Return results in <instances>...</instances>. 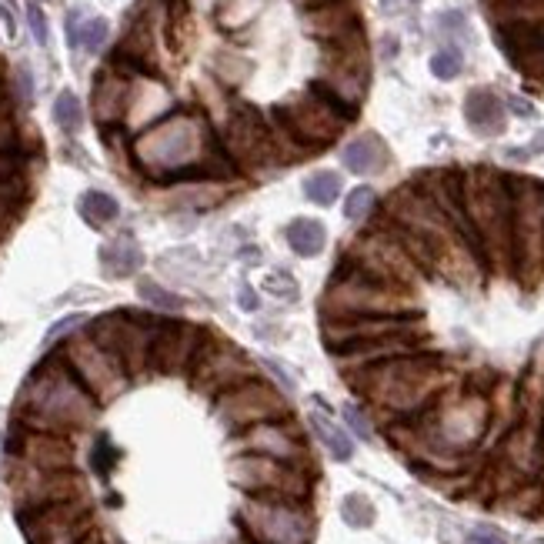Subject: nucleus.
Wrapping results in <instances>:
<instances>
[{
    "instance_id": "obj_16",
    "label": "nucleus",
    "mask_w": 544,
    "mask_h": 544,
    "mask_svg": "<svg viewBox=\"0 0 544 544\" xmlns=\"http://www.w3.org/2000/svg\"><path fill=\"white\" fill-rule=\"evenodd\" d=\"M207 331L187 321H164V328L157 331L151 361L147 368L157 374H187L197 358V351L204 348Z\"/></svg>"
},
{
    "instance_id": "obj_41",
    "label": "nucleus",
    "mask_w": 544,
    "mask_h": 544,
    "mask_svg": "<svg viewBox=\"0 0 544 544\" xmlns=\"http://www.w3.org/2000/svg\"><path fill=\"white\" fill-rule=\"evenodd\" d=\"M0 24H4L7 37L17 34V21H14V14H11V7H7V4H0Z\"/></svg>"
},
{
    "instance_id": "obj_33",
    "label": "nucleus",
    "mask_w": 544,
    "mask_h": 544,
    "mask_svg": "<svg viewBox=\"0 0 544 544\" xmlns=\"http://www.w3.org/2000/svg\"><path fill=\"white\" fill-rule=\"evenodd\" d=\"M94 471L101 474V478H107L111 474V468H114V461H117V451H114V444L107 441V438H101L94 444Z\"/></svg>"
},
{
    "instance_id": "obj_24",
    "label": "nucleus",
    "mask_w": 544,
    "mask_h": 544,
    "mask_svg": "<svg viewBox=\"0 0 544 544\" xmlns=\"http://www.w3.org/2000/svg\"><path fill=\"white\" fill-rule=\"evenodd\" d=\"M124 104H127V81H117L114 74H107L94 84V111L101 121H114L124 111Z\"/></svg>"
},
{
    "instance_id": "obj_38",
    "label": "nucleus",
    "mask_w": 544,
    "mask_h": 544,
    "mask_svg": "<svg viewBox=\"0 0 544 544\" xmlns=\"http://www.w3.org/2000/svg\"><path fill=\"white\" fill-rule=\"evenodd\" d=\"M468 544H508V541H504V534L498 528H488V524H481V528H474L468 534Z\"/></svg>"
},
{
    "instance_id": "obj_7",
    "label": "nucleus",
    "mask_w": 544,
    "mask_h": 544,
    "mask_svg": "<svg viewBox=\"0 0 544 544\" xmlns=\"http://www.w3.org/2000/svg\"><path fill=\"white\" fill-rule=\"evenodd\" d=\"M241 534L251 544H311L314 518L308 501L247 498L237 511Z\"/></svg>"
},
{
    "instance_id": "obj_12",
    "label": "nucleus",
    "mask_w": 544,
    "mask_h": 544,
    "mask_svg": "<svg viewBox=\"0 0 544 544\" xmlns=\"http://www.w3.org/2000/svg\"><path fill=\"white\" fill-rule=\"evenodd\" d=\"M187 374H191L197 391H207V394H214V398H217V394H224V391L237 388V384L251 381L254 378V364L241 348L224 344V341H217L214 334H207L204 348L197 351V358H194L191 371H187Z\"/></svg>"
},
{
    "instance_id": "obj_17",
    "label": "nucleus",
    "mask_w": 544,
    "mask_h": 544,
    "mask_svg": "<svg viewBox=\"0 0 544 544\" xmlns=\"http://www.w3.org/2000/svg\"><path fill=\"white\" fill-rule=\"evenodd\" d=\"M394 334H421V314H404V318H331L324 321V341L331 354L351 344L394 338Z\"/></svg>"
},
{
    "instance_id": "obj_15",
    "label": "nucleus",
    "mask_w": 544,
    "mask_h": 544,
    "mask_svg": "<svg viewBox=\"0 0 544 544\" xmlns=\"http://www.w3.org/2000/svg\"><path fill=\"white\" fill-rule=\"evenodd\" d=\"M234 448L241 454H264L274 461L308 464V444H304V434L291 418L254 424V428L237 434Z\"/></svg>"
},
{
    "instance_id": "obj_46",
    "label": "nucleus",
    "mask_w": 544,
    "mask_h": 544,
    "mask_svg": "<svg viewBox=\"0 0 544 544\" xmlns=\"http://www.w3.org/2000/svg\"><path fill=\"white\" fill-rule=\"evenodd\" d=\"M0 468H4V434H0Z\"/></svg>"
},
{
    "instance_id": "obj_18",
    "label": "nucleus",
    "mask_w": 544,
    "mask_h": 544,
    "mask_svg": "<svg viewBox=\"0 0 544 544\" xmlns=\"http://www.w3.org/2000/svg\"><path fill=\"white\" fill-rule=\"evenodd\" d=\"M424 334H394V338H378V341H364V344H351V348L334 351V358L341 361V368L354 374L364 368H374L381 361L401 358V354H414L424 348Z\"/></svg>"
},
{
    "instance_id": "obj_25",
    "label": "nucleus",
    "mask_w": 544,
    "mask_h": 544,
    "mask_svg": "<svg viewBox=\"0 0 544 544\" xmlns=\"http://www.w3.org/2000/svg\"><path fill=\"white\" fill-rule=\"evenodd\" d=\"M288 244H291L294 254L314 257V254L324 251V244H328V234H324L321 221H308V217H301V221H294L288 227Z\"/></svg>"
},
{
    "instance_id": "obj_19",
    "label": "nucleus",
    "mask_w": 544,
    "mask_h": 544,
    "mask_svg": "<svg viewBox=\"0 0 544 544\" xmlns=\"http://www.w3.org/2000/svg\"><path fill=\"white\" fill-rule=\"evenodd\" d=\"M464 117L481 137H498L504 131V104L491 91H471L464 101Z\"/></svg>"
},
{
    "instance_id": "obj_45",
    "label": "nucleus",
    "mask_w": 544,
    "mask_h": 544,
    "mask_svg": "<svg viewBox=\"0 0 544 544\" xmlns=\"http://www.w3.org/2000/svg\"><path fill=\"white\" fill-rule=\"evenodd\" d=\"M81 544H101V541H97V534H87V538H84Z\"/></svg>"
},
{
    "instance_id": "obj_23",
    "label": "nucleus",
    "mask_w": 544,
    "mask_h": 544,
    "mask_svg": "<svg viewBox=\"0 0 544 544\" xmlns=\"http://www.w3.org/2000/svg\"><path fill=\"white\" fill-rule=\"evenodd\" d=\"M107 34H111V27H107L104 17H87V21H81V14H71V21H67V37H71V44L84 47L87 54L101 51Z\"/></svg>"
},
{
    "instance_id": "obj_42",
    "label": "nucleus",
    "mask_w": 544,
    "mask_h": 544,
    "mask_svg": "<svg viewBox=\"0 0 544 544\" xmlns=\"http://www.w3.org/2000/svg\"><path fill=\"white\" fill-rule=\"evenodd\" d=\"M241 304H244V308H257V301H254V294H251V291H247V288L241 291Z\"/></svg>"
},
{
    "instance_id": "obj_6",
    "label": "nucleus",
    "mask_w": 544,
    "mask_h": 544,
    "mask_svg": "<svg viewBox=\"0 0 544 544\" xmlns=\"http://www.w3.org/2000/svg\"><path fill=\"white\" fill-rule=\"evenodd\" d=\"M511 184V271L534 284L544 271V187L531 181Z\"/></svg>"
},
{
    "instance_id": "obj_4",
    "label": "nucleus",
    "mask_w": 544,
    "mask_h": 544,
    "mask_svg": "<svg viewBox=\"0 0 544 544\" xmlns=\"http://www.w3.org/2000/svg\"><path fill=\"white\" fill-rule=\"evenodd\" d=\"M464 211L481 237L484 264L511 267V184L494 171H471L461 177Z\"/></svg>"
},
{
    "instance_id": "obj_39",
    "label": "nucleus",
    "mask_w": 544,
    "mask_h": 544,
    "mask_svg": "<svg viewBox=\"0 0 544 544\" xmlns=\"http://www.w3.org/2000/svg\"><path fill=\"white\" fill-rule=\"evenodd\" d=\"M264 368L271 371L274 378H278V384H281V388H284V394H291V391H294V381H291L288 374H284L281 368H278V364H274V361H264Z\"/></svg>"
},
{
    "instance_id": "obj_30",
    "label": "nucleus",
    "mask_w": 544,
    "mask_h": 544,
    "mask_svg": "<svg viewBox=\"0 0 544 544\" xmlns=\"http://www.w3.org/2000/svg\"><path fill=\"white\" fill-rule=\"evenodd\" d=\"M341 514H344V521L351 524V528H368V524L374 521V508H371V501L364 498V494H348L341 504Z\"/></svg>"
},
{
    "instance_id": "obj_34",
    "label": "nucleus",
    "mask_w": 544,
    "mask_h": 544,
    "mask_svg": "<svg viewBox=\"0 0 544 544\" xmlns=\"http://www.w3.org/2000/svg\"><path fill=\"white\" fill-rule=\"evenodd\" d=\"M264 284H267V291H271V294H278V298H288V301L298 298V284H294L291 274H281V271H274L271 278H267Z\"/></svg>"
},
{
    "instance_id": "obj_21",
    "label": "nucleus",
    "mask_w": 544,
    "mask_h": 544,
    "mask_svg": "<svg viewBox=\"0 0 544 544\" xmlns=\"http://www.w3.org/2000/svg\"><path fill=\"white\" fill-rule=\"evenodd\" d=\"M311 431L318 434V441L331 451V458L351 461L354 444H351V438H348V431L338 428V421H334L331 414L324 411V404H318V408L311 411Z\"/></svg>"
},
{
    "instance_id": "obj_32",
    "label": "nucleus",
    "mask_w": 544,
    "mask_h": 544,
    "mask_svg": "<svg viewBox=\"0 0 544 544\" xmlns=\"http://www.w3.org/2000/svg\"><path fill=\"white\" fill-rule=\"evenodd\" d=\"M461 51H454V47H444L431 57V74L438 77V81H454V77L461 74Z\"/></svg>"
},
{
    "instance_id": "obj_31",
    "label": "nucleus",
    "mask_w": 544,
    "mask_h": 544,
    "mask_svg": "<svg viewBox=\"0 0 544 544\" xmlns=\"http://www.w3.org/2000/svg\"><path fill=\"white\" fill-rule=\"evenodd\" d=\"M374 201H378V197H374L371 187H354L348 201H344V217H348V221H364V217L374 211Z\"/></svg>"
},
{
    "instance_id": "obj_37",
    "label": "nucleus",
    "mask_w": 544,
    "mask_h": 544,
    "mask_svg": "<svg viewBox=\"0 0 544 544\" xmlns=\"http://www.w3.org/2000/svg\"><path fill=\"white\" fill-rule=\"evenodd\" d=\"M27 24H31L34 41H37V44H47V17H44V11H41L37 4L27 7Z\"/></svg>"
},
{
    "instance_id": "obj_48",
    "label": "nucleus",
    "mask_w": 544,
    "mask_h": 544,
    "mask_svg": "<svg viewBox=\"0 0 544 544\" xmlns=\"http://www.w3.org/2000/svg\"><path fill=\"white\" fill-rule=\"evenodd\" d=\"M237 544H251V541H247V538H244V541H237Z\"/></svg>"
},
{
    "instance_id": "obj_44",
    "label": "nucleus",
    "mask_w": 544,
    "mask_h": 544,
    "mask_svg": "<svg viewBox=\"0 0 544 544\" xmlns=\"http://www.w3.org/2000/svg\"><path fill=\"white\" fill-rule=\"evenodd\" d=\"M534 151H544V131L534 137Z\"/></svg>"
},
{
    "instance_id": "obj_20",
    "label": "nucleus",
    "mask_w": 544,
    "mask_h": 544,
    "mask_svg": "<svg viewBox=\"0 0 544 544\" xmlns=\"http://www.w3.org/2000/svg\"><path fill=\"white\" fill-rule=\"evenodd\" d=\"M341 161L351 174H374L388 164V151H384V144L374 134H364V137H358V141H351L348 147H344Z\"/></svg>"
},
{
    "instance_id": "obj_29",
    "label": "nucleus",
    "mask_w": 544,
    "mask_h": 544,
    "mask_svg": "<svg viewBox=\"0 0 544 544\" xmlns=\"http://www.w3.org/2000/svg\"><path fill=\"white\" fill-rule=\"evenodd\" d=\"M54 121L64 127V131H81V124H84V107L81 101H77V94L74 91H61L57 94V101H54Z\"/></svg>"
},
{
    "instance_id": "obj_3",
    "label": "nucleus",
    "mask_w": 544,
    "mask_h": 544,
    "mask_svg": "<svg viewBox=\"0 0 544 544\" xmlns=\"http://www.w3.org/2000/svg\"><path fill=\"white\" fill-rule=\"evenodd\" d=\"M324 321L331 318H404L418 314V291L404 284H388L371 278L348 257L338 264L321 301Z\"/></svg>"
},
{
    "instance_id": "obj_43",
    "label": "nucleus",
    "mask_w": 544,
    "mask_h": 544,
    "mask_svg": "<svg viewBox=\"0 0 544 544\" xmlns=\"http://www.w3.org/2000/svg\"><path fill=\"white\" fill-rule=\"evenodd\" d=\"M538 481H541V488H544V434H541V474H538Z\"/></svg>"
},
{
    "instance_id": "obj_47",
    "label": "nucleus",
    "mask_w": 544,
    "mask_h": 544,
    "mask_svg": "<svg viewBox=\"0 0 544 544\" xmlns=\"http://www.w3.org/2000/svg\"><path fill=\"white\" fill-rule=\"evenodd\" d=\"M0 4H7V7H14V0H0Z\"/></svg>"
},
{
    "instance_id": "obj_9",
    "label": "nucleus",
    "mask_w": 544,
    "mask_h": 544,
    "mask_svg": "<svg viewBox=\"0 0 544 544\" xmlns=\"http://www.w3.org/2000/svg\"><path fill=\"white\" fill-rule=\"evenodd\" d=\"M61 354L67 368L77 374V381L91 391V398L97 404L114 401L117 394H124L127 384H131V374H127L124 364L117 361L111 351H104L94 338H87V334H77V338L67 341Z\"/></svg>"
},
{
    "instance_id": "obj_36",
    "label": "nucleus",
    "mask_w": 544,
    "mask_h": 544,
    "mask_svg": "<svg viewBox=\"0 0 544 544\" xmlns=\"http://www.w3.org/2000/svg\"><path fill=\"white\" fill-rule=\"evenodd\" d=\"M77 328H87V318L84 314H71V318H64V321H57L51 331H47V344H54V341H61L64 334H71Z\"/></svg>"
},
{
    "instance_id": "obj_14",
    "label": "nucleus",
    "mask_w": 544,
    "mask_h": 544,
    "mask_svg": "<svg viewBox=\"0 0 544 544\" xmlns=\"http://www.w3.org/2000/svg\"><path fill=\"white\" fill-rule=\"evenodd\" d=\"M221 144H224V151L231 154L234 164L264 167L271 161H281L271 124H264L261 114L247 104H237L234 111L227 114V134Z\"/></svg>"
},
{
    "instance_id": "obj_10",
    "label": "nucleus",
    "mask_w": 544,
    "mask_h": 544,
    "mask_svg": "<svg viewBox=\"0 0 544 544\" xmlns=\"http://www.w3.org/2000/svg\"><path fill=\"white\" fill-rule=\"evenodd\" d=\"M214 411L224 428L247 431V428H254V424L288 418V401H284V391H278L274 384L251 378L231 391L217 394Z\"/></svg>"
},
{
    "instance_id": "obj_26",
    "label": "nucleus",
    "mask_w": 544,
    "mask_h": 544,
    "mask_svg": "<svg viewBox=\"0 0 544 544\" xmlns=\"http://www.w3.org/2000/svg\"><path fill=\"white\" fill-rule=\"evenodd\" d=\"M137 294H141V301L144 304H151V311H184L187 308V301L181 298V294H174V291H167L164 284H157L151 278H144V281H137Z\"/></svg>"
},
{
    "instance_id": "obj_5",
    "label": "nucleus",
    "mask_w": 544,
    "mask_h": 544,
    "mask_svg": "<svg viewBox=\"0 0 544 544\" xmlns=\"http://www.w3.org/2000/svg\"><path fill=\"white\" fill-rule=\"evenodd\" d=\"M164 321L167 318H161V314L147 311H107L101 318L87 321V338H94L104 351H111L127 368V374L137 378L147 371L154 338L164 328Z\"/></svg>"
},
{
    "instance_id": "obj_2",
    "label": "nucleus",
    "mask_w": 544,
    "mask_h": 544,
    "mask_svg": "<svg viewBox=\"0 0 544 544\" xmlns=\"http://www.w3.org/2000/svg\"><path fill=\"white\" fill-rule=\"evenodd\" d=\"M348 381L374 408L388 411L398 421H408L418 418L421 411H428L451 388V371L434 354L414 351V354H401V358L381 361L374 368L354 371L348 374Z\"/></svg>"
},
{
    "instance_id": "obj_1",
    "label": "nucleus",
    "mask_w": 544,
    "mask_h": 544,
    "mask_svg": "<svg viewBox=\"0 0 544 544\" xmlns=\"http://www.w3.org/2000/svg\"><path fill=\"white\" fill-rule=\"evenodd\" d=\"M97 408L101 404L91 398V391L67 368L64 354L54 351L24 381L21 398H17L14 408V421L31 431L64 434L67 438L71 431L87 428L97 418Z\"/></svg>"
},
{
    "instance_id": "obj_22",
    "label": "nucleus",
    "mask_w": 544,
    "mask_h": 544,
    "mask_svg": "<svg viewBox=\"0 0 544 544\" xmlns=\"http://www.w3.org/2000/svg\"><path fill=\"white\" fill-rule=\"evenodd\" d=\"M101 261H104V271L114 274V278H127V274H134L137 267H141V247L134 244V237H117L114 244H107L101 251Z\"/></svg>"
},
{
    "instance_id": "obj_35",
    "label": "nucleus",
    "mask_w": 544,
    "mask_h": 544,
    "mask_svg": "<svg viewBox=\"0 0 544 544\" xmlns=\"http://www.w3.org/2000/svg\"><path fill=\"white\" fill-rule=\"evenodd\" d=\"M344 421H348V428H351L354 434H358V438H364V441H371V438H374L371 421L364 418L361 408H354V404H348V408H344Z\"/></svg>"
},
{
    "instance_id": "obj_8",
    "label": "nucleus",
    "mask_w": 544,
    "mask_h": 544,
    "mask_svg": "<svg viewBox=\"0 0 544 544\" xmlns=\"http://www.w3.org/2000/svg\"><path fill=\"white\" fill-rule=\"evenodd\" d=\"M231 484L247 498L308 501L314 488V471L308 464L274 461L264 454H237V458H231Z\"/></svg>"
},
{
    "instance_id": "obj_11",
    "label": "nucleus",
    "mask_w": 544,
    "mask_h": 544,
    "mask_svg": "<svg viewBox=\"0 0 544 544\" xmlns=\"http://www.w3.org/2000/svg\"><path fill=\"white\" fill-rule=\"evenodd\" d=\"M274 121H278L304 151L328 147L334 137L341 134V127L348 124L321 94H314V91L294 97L288 104H278L274 107Z\"/></svg>"
},
{
    "instance_id": "obj_28",
    "label": "nucleus",
    "mask_w": 544,
    "mask_h": 544,
    "mask_svg": "<svg viewBox=\"0 0 544 544\" xmlns=\"http://www.w3.org/2000/svg\"><path fill=\"white\" fill-rule=\"evenodd\" d=\"M304 194H308L314 204L328 207V204L338 201V194H341V177H338V174H331V171L314 174V177H308V184H304Z\"/></svg>"
},
{
    "instance_id": "obj_27",
    "label": "nucleus",
    "mask_w": 544,
    "mask_h": 544,
    "mask_svg": "<svg viewBox=\"0 0 544 544\" xmlns=\"http://www.w3.org/2000/svg\"><path fill=\"white\" fill-rule=\"evenodd\" d=\"M81 211H84V217L91 224H111V221H117V214H121V207H117V201L111 194H104V191H87L84 197H81Z\"/></svg>"
},
{
    "instance_id": "obj_13",
    "label": "nucleus",
    "mask_w": 544,
    "mask_h": 544,
    "mask_svg": "<svg viewBox=\"0 0 544 544\" xmlns=\"http://www.w3.org/2000/svg\"><path fill=\"white\" fill-rule=\"evenodd\" d=\"M21 528L31 544H81L87 538V501H61V504H47V508H31V511H17Z\"/></svg>"
},
{
    "instance_id": "obj_40",
    "label": "nucleus",
    "mask_w": 544,
    "mask_h": 544,
    "mask_svg": "<svg viewBox=\"0 0 544 544\" xmlns=\"http://www.w3.org/2000/svg\"><path fill=\"white\" fill-rule=\"evenodd\" d=\"M508 107L518 117H534L538 111H534V104H528V101H521V97H508Z\"/></svg>"
}]
</instances>
